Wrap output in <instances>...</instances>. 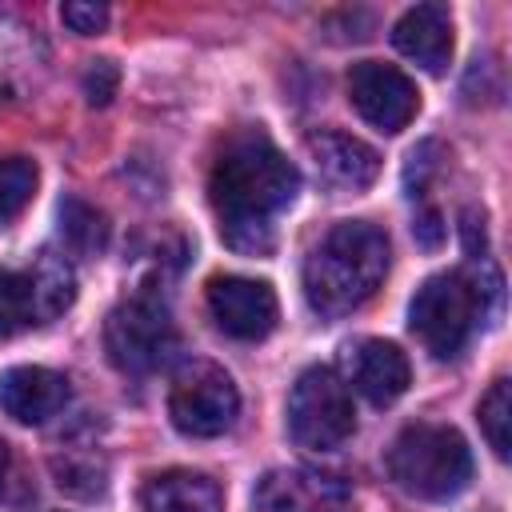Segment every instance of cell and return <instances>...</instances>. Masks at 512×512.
Segmentation results:
<instances>
[{
	"instance_id": "cell-16",
	"label": "cell",
	"mask_w": 512,
	"mask_h": 512,
	"mask_svg": "<svg viewBox=\"0 0 512 512\" xmlns=\"http://www.w3.org/2000/svg\"><path fill=\"white\" fill-rule=\"evenodd\" d=\"M144 512H224V500L212 476L172 468L144 484Z\"/></svg>"
},
{
	"instance_id": "cell-1",
	"label": "cell",
	"mask_w": 512,
	"mask_h": 512,
	"mask_svg": "<svg viewBox=\"0 0 512 512\" xmlns=\"http://www.w3.org/2000/svg\"><path fill=\"white\" fill-rule=\"evenodd\" d=\"M296 192H300V172L260 132L236 136L220 152L208 176V196L224 244L252 256L272 252L276 220L292 208Z\"/></svg>"
},
{
	"instance_id": "cell-3",
	"label": "cell",
	"mask_w": 512,
	"mask_h": 512,
	"mask_svg": "<svg viewBox=\"0 0 512 512\" xmlns=\"http://www.w3.org/2000/svg\"><path fill=\"white\" fill-rule=\"evenodd\" d=\"M388 472L416 500H452L472 480V452L448 424H408L388 448Z\"/></svg>"
},
{
	"instance_id": "cell-21",
	"label": "cell",
	"mask_w": 512,
	"mask_h": 512,
	"mask_svg": "<svg viewBox=\"0 0 512 512\" xmlns=\"http://www.w3.org/2000/svg\"><path fill=\"white\" fill-rule=\"evenodd\" d=\"M116 64L112 60H92L88 76H84V92H88V104H108L112 92H116Z\"/></svg>"
},
{
	"instance_id": "cell-19",
	"label": "cell",
	"mask_w": 512,
	"mask_h": 512,
	"mask_svg": "<svg viewBox=\"0 0 512 512\" xmlns=\"http://www.w3.org/2000/svg\"><path fill=\"white\" fill-rule=\"evenodd\" d=\"M36 180H40V172H36L32 160H24V156L0 160V228L12 224L28 208L32 192H36Z\"/></svg>"
},
{
	"instance_id": "cell-20",
	"label": "cell",
	"mask_w": 512,
	"mask_h": 512,
	"mask_svg": "<svg viewBox=\"0 0 512 512\" xmlns=\"http://www.w3.org/2000/svg\"><path fill=\"white\" fill-rule=\"evenodd\" d=\"M60 20H64L72 32L92 36V32H104V24H108V8H104V4H80V0H72V4L60 8Z\"/></svg>"
},
{
	"instance_id": "cell-8",
	"label": "cell",
	"mask_w": 512,
	"mask_h": 512,
	"mask_svg": "<svg viewBox=\"0 0 512 512\" xmlns=\"http://www.w3.org/2000/svg\"><path fill=\"white\" fill-rule=\"evenodd\" d=\"M168 416H172L176 432H184L192 440H212L236 424L240 392L224 368L200 360L176 376L172 396H168Z\"/></svg>"
},
{
	"instance_id": "cell-17",
	"label": "cell",
	"mask_w": 512,
	"mask_h": 512,
	"mask_svg": "<svg viewBox=\"0 0 512 512\" xmlns=\"http://www.w3.org/2000/svg\"><path fill=\"white\" fill-rule=\"evenodd\" d=\"M60 236H64V244H68L72 252H80V256L104 252V244H108L104 212H96V208L84 204L80 196L60 200Z\"/></svg>"
},
{
	"instance_id": "cell-10",
	"label": "cell",
	"mask_w": 512,
	"mask_h": 512,
	"mask_svg": "<svg viewBox=\"0 0 512 512\" xmlns=\"http://www.w3.org/2000/svg\"><path fill=\"white\" fill-rule=\"evenodd\" d=\"M256 512H352V488L320 468H272L252 488Z\"/></svg>"
},
{
	"instance_id": "cell-24",
	"label": "cell",
	"mask_w": 512,
	"mask_h": 512,
	"mask_svg": "<svg viewBox=\"0 0 512 512\" xmlns=\"http://www.w3.org/2000/svg\"><path fill=\"white\" fill-rule=\"evenodd\" d=\"M4 472H8V448L0 444V484H4Z\"/></svg>"
},
{
	"instance_id": "cell-9",
	"label": "cell",
	"mask_w": 512,
	"mask_h": 512,
	"mask_svg": "<svg viewBox=\"0 0 512 512\" xmlns=\"http://www.w3.org/2000/svg\"><path fill=\"white\" fill-rule=\"evenodd\" d=\"M348 100L352 108L380 132H400L416 120L420 112V92L416 80L408 72H400L396 64H380V60H360L348 72Z\"/></svg>"
},
{
	"instance_id": "cell-22",
	"label": "cell",
	"mask_w": 512,
	"mask_h": 512,
	"mask_svg": "<svg viewBox=\"0 0 512 512\" xmlns=\"http://www.w3.org/2000/svg\"><path fill=\"white\" fill-rule=\"evenodd\" d=\"M412 236H416V244H420V248L436 252V248L444 244V224H440V212H436V208H424V212L412 220Z\"/></svg>"
},
{
	"instance_id": "cell-5",
	"label": "cell",
	"mask_w": 512,
	"mask_h": 512,
	"mask_svg": "<svg viewBox=\"0 0 512 512\" xmlns=\"http://www.w3.org/2000/svg\"><path fill=\"white\" fill-rule=\"evenodd\" d=\"M480 316V304H476V284L464 276V272H440V276H428L412 304H408V328L412 336L436 356V360H448L464 348L472 324Z\"/></svg>"
},
{
	"instance_id": "cell-12",
	"label": "cell",
	"mask_w": 512,
	"mask_h": 512,
	"mask_svg": "<svg viewBox=\"0 0 512 512\" xmlns=\"http://www.w3.org/2000/svg\"><path fill=\"white\" fill-rule=\"evenodd\" d=\"M344 368H348L352 388L376 408L396 404L412 384V364L392 340H372L368 336V340L348 344L344 348Z\"/></svg>"
},
{
	"instance_id": "cell-7",
	"label": "cell",
	"mask_w": 512,
	"mask_h": 512,
	"mask_svg": "<svg viewBox=\"0 0 512 512\" xmlns=\"http://www.w3.org/2000/svg\"><path fill=\"white\" fill-rule=\"evenodd\" d=\"M76 296L64 256H40L36 268H0V340L60 316Z\"/></svg>"
},
{
	"instance_id": "cell-11",
	"label": "cell",
	"mask_w": 512,
	"mask_h": 512,
	"mask_svg": "<svg viewBox=\"0 0 512 512\" xmlns=\"http://www.w3.org/2000/svg\"><path fill=\"white\" fill-rule=\"evenodd\" d=\"M208 312L224 336L244 340V344L264 340L280 320L276 292L264 280H248V276H212Z\"/></svg>"
},
{
	"instance_id": "cell-15",
	"label": "cell",
	"mask_w": 512,
	"mask_h": 512,
	"mask_svg": "<svg viewBox=\"0 0 512 512\" xmlns=\"http://www.w3.org/2000/svg\"><path fill=\"white\" fill-rule=\"evenodd\" d=\"M308 148H312L316 168H320L332 184H340V188L360 192V188H368V184L380 176V156H376V148H368L364 140H356V136H348V132H316V136L308 140Z\"/></svg>"
},
{
	"instance_id": "cell-13",
	"label": "cell",
	"mask_w": 512,
	"mask_h": 512,
	"mask_svg": "<svg viewBox=\"0 0 512 512\" xmlns=\"http://www.w3.org/2000/svg\"><path fill=\"white\" fill-rule=\"evenodd\" d=\"M68 404V380L40 364H16L0 376V408L20 424H44Z\"/></svg>"
},
{
	"instance_id": "cell-23",
	"label": "cell",
	"mask_w": 512,
	"mask_h": 512,
	"mask_svg": "<svg viewBox=\"0 0 512 512\" xmlns=\"http://www.w3.org/2000/svg\"><path fill=\"white\" fill-rule=\"evenodd\" d=\"M460 232H464V248H468V256H484V216H476V212L468 208Z\"/></svg>"
},
{
	"instance_id": "cell-2",
	"label": "cell",
	"mask_w": 512,
	"mask_h": 512,
	"mask_svg": "<svg viewBox=\"0 0 512 512\" xmlns=\"http://www.w3.org/2000/svg\"><path fill=\"white\" fill-rule=\"evenodd\" d=\"M388 276V236L368 220H340L304 260V296L320 316L356 312Z\"/></svg>"
},
{
	"instance_id": "cell-14",
	"label": "cell",
	"mask_w": 512,
	"mask_h": 512,
	"mask_svg": "<svg viewBox=\"0 0 512 512\" xmlns=\"http://www.w3.org/2000/svg\"><path fill=\"white\" fill-rule=\"evenodd\" d=\"M392 44L400 56L440 76L452 60V16L440 4H416L392 24Z\"/></svg>"
},
{
	"instance_id": "cell-18",
	"label": "cell",
	"mask_w": 512,
	"mask_h": 512,
	"mask_svg": "<svg viewBox=\"0 0 512 512\" xmlns=\"http://www.w3.org/2000/svg\"><path fill=\"white\" fill-rule=\"evenodd\" d=\"M480 428L488 436V448L500 460H508V452H512V384L504 376L480 400Z\"/></svg>"
},
{
	"instance_id": "cell-6",
	"label": "cell",
	"mask_w": 512,
	"mask_h": 512,
	"mask_svg": "<svg viewBox=\"0 0 512 512\" xmlns=\"http://www.w3.org/2000/svg\"><path fill=\"white\" fill-rule=\"evenodd\" d=\"M356 432V412L344 380L332 368H308L288 396V436L300 448L332 452Z\"/></svg>"
},
{
	"instance_id": "cell-4",
	"label": "cell",
	"mask_w": 512,
	"mask_h": 512,
	"mask_svg": "<svg viewBox=\"0 0 512 512\" xmlns=\"http://www.w3.org/2000/svg\"><path fill=\"white\" fill-rule=\"evenodd\" d=\"M104 344H108L112 364L132 376L156 372L180 352V336L168 316V304L152 292H136L108 316Z\"/></svg>"
}]
</instances>
